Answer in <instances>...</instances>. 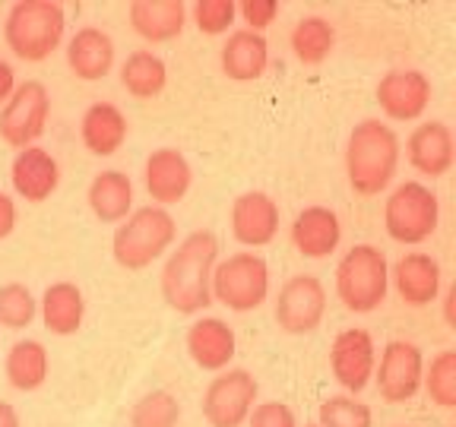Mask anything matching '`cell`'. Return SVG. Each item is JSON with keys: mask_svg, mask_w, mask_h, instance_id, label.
Returning <instances> with one entry per match:
<instances>
[{"mask_svg": "<svg viewBox=\"0 0 456 427\" xmlns=\"http://www.w3.org/2000/svg\"><path fill=\"white\" fill-rule=\"evenodd\" d=\"M248 427H298V421L285 402H260L248 415Z\"/></svg>", "mask_w": 456, "mask_h": 427, "instance_id": "35", "label": "cell"}, {"mask_svg": "<svg viewBox=\"0 0 456 427\" xmlns=\"http://www.w3.org/2000/svg\"><path fill=\"white\" fill-rule=\"evenodd\" d=\"M232 235L244 247H266L279 235V203L264 190H248L235 197Z\"/></svg>", "mask_w": 456, "mask_h": 427, "instance_id": "14", "label": "cell"}, {"mask_svg": "<svg viewBox=\"0 0 456 427\" xmlns=\"http://www.w3.org/2000/svg\"><path fill=\"white\" fill-rule=\"evenodd\" d=\"M431 101V79L421 70H390L378 83V105L390 121H419Z\"/></svg>", "mask_w": 456, "mask_h": 427, "instance_id": "13", "label": "cell"}, {"mask_svg": "<svg viewBox=\"0 0 456 427\" xmlns=\"http://www.w3.org/2000/svg\"><path fill=\"white\" fill-rule=\"evenodd\" d=\"M89 209L99 222H124L134 209V184L124 171H102L89 184Z\"/></svg>", "mask_w": 456, "mask_h": 427, "instance_id": "25", "label": "cell"}, {"mask_svg": "<svg viewBox=\"0 0 456 427\" xmlns=\"http://www.w3.org/2000/svg\"><path fill=\"white\" fill-rule=\"evenodd\" d=\"M437 222H441V203H437L435 190H428L419 181L399 184L384 203L387 235L406 247L425 244L437 231Z\"/></svg>", "mask_w": 456, "mask_h": 427, "instance_id": "7", "label": "cell"}, {"mask_svg": "<svg viewBox=\"0 0 456 427\" xmlns=\"http://www.w3.org/2000/svg\"><path fill=\"white\" fill-rule=\"evenodd\" d=\"M305 427H317V424H305Z\"/></svg>", "mask_w": 456, "mask_h": 427, "instance_id": "41", "label": "cell"}, {"mask_svg": "<svg viewBox=\"0 0 456 427\" xmlns=\"http://www.w3.org/2000/svg\"><path fill=\"white\" fill-rule=\"evenodd\" d=\"M187 7L181 0H134L130 4V26L140 38L162 44L184 32Z\"/></svg>", "mask_w": 456, "mask_h": 427, "instance_id": "23", "label": "cell"}, {"mask_svg": "<svg viewBox=\"0 0 456 427\" xmlns=\"http://www.w3.org/2000/svg\"><path fill=\"white\" fill-rule=\"evenodd\" d=\"M187 351L200 370H225L238 351L235 333L219 317L197 320L187 329Z\"/></svg>", "mask_w": 456, "mask_h": 427, "instance_id": "20", "label": "cell"}, {"mask_svg": "<svg viewBox=\"0 0 456 427\" xmlns=\"http://www.w3.org/2000/svg\"><path fill=\"white\" fill-rule=\"evenodd\" d=\"M181 406L168 390H152L130 408V427H178Z\"/></svg>", "mask_w": 456, "mask_h": 427, "instance_id": "31", "label": "cell"}, {"mask_svg": "<svg viewBox=\"0 0 456 427\" xmlns=\"http://www.w3.org/2000/svg\"><path fill=\"white\" fill-rule=\"evenodd\" d=\"M421 377H425V355H421L419 345L406 339L387 342L384 355H380V367H374L380 399H387L393 406L409 402L421 390Z\"/></svg>", "mask_w": 456, "mask_h": 427, "instance_id": "11", "label": "cell"}, {"mask_svg": "<svg viewBox=\"0 0 456 427\" xmlns=\"http://www.w3.org/2000/svg\"><path fill=\"white\" fill-rule=\"evenodd\" d=\"M38 301L22 282L0 285V326L7 329H26L36 320Z\"/></svg>", "mask_w": 456, "mask_h": 427, "instance_id": "32", "label": "cell"}, {"mask_svg": "<svg viewBox=\"0 0 456 427\" xmlns=\"http://www.w3.org/2000/svg\"><path fill=\"white\" fill-rule=\"evenodd\" d=\"M121 83L134 99H156L168 85V67H165V60L159 54L140 48L134 54H127V60H124Z\"/></svg>", "mask_w": 456, "mask_h": 427, "instance_id": "28", "label": "cell"}, {"mask_svg": "<svg viewBox=\"0 0 456 427\" xmlns=\"http://www.w3.org/2000/svg\"><path fill=\"white\" fill-rule=\"evenodd\" d=\"M421 386L428 390L431 402L441 408H453L456 406V351L444 349L431 358V364L425 367V377Z\"/></svg>", "mask_w": 456, "mask_h": 427, "instance_id": "30", "label": "cell"}, {"mask_svg": "<svg viewBox=\"0 0 456 427\" xmlns=\"http://www.w3.org/2000/svg\"><path fill=\"white\" fill-rule=\"evenodd\" d=\"M374 367H378V351L368 329H342L330 349V370L336 383L349 392H362L374 377Z\"/></svg>", "mask_w": 456, "mask_h": 427, "instance_id": "12", "label": "cell"}, {"mask_svg": "<svg viewBox=\"0 0 456 427\" xmlns=\"http://www.w3.org/2000/svg\"><path fill=\"white\" fill-rule=\"evenodd\" d=\"M0 427H22L20 412H16L10 402H4V399H0Z\"/></svg>", "mask_w": 456, "mask_h": 427, "instance_id": "39", "label": "cell"}, {"mask_svg": "<svg viewBox=\"0 0 456 427\" xmlns=\"http://www.w3.org/2000/svg\"><path fill=\"white\" fill-rule=\"evenodd\" d=\"M238 16L248 22L250 32H260V36H264V28L276 22L279 4L276 0H241V4H238Z\"/></svg>", "mask_w": 456, "mask_h": 427, "instance_id": "36", "label": "cell"}, {"mask_svg": "<svg viewBox=\"0 0 456 427\" xmlns=\"http://www.w3.org/2000/svg\"><path fill=\"white\" fill-rule=\"evenodd\" d=\"M390 278L396 285V294L409 307H425L441 294V266L431 254H412L399 256L396 266L390 270Z\"/></svg>", "mask_w": 456, "mask_h": 427, "instance_id": "16", "label": "cell"}, {"mask_svg": "<svg viewBox=\"0 0 456 427\" xmlns=\"http://www.w3.org/2000/svg\"><path fill=\"white\" fill-rule=\"evenodd\" d=\"M67 64H70L73 77L86 79V83H95V79H105L114 67V42L108 32L95 26L77 28V36L67 44Z\"/></svg>", "mask_w": 456, "mask_h": 427, "instance_id": "21", "label": "cell"}, {"mask_svg": "<svg viewBox=\"0 0 456 427\" xmlns=\"http://www.w3.org/2000/svg\"><path fill=\"white\" fill-rule=\"evenodd\" d=\"M399 165V136L384 121H358L346 146V174L358 197H378L390 187Z\"/></svg>", "mask_w": 456, "mask_h": 427, "instance_id": "2", "label": "cell"}, {"mask_svg": "<svg viewBox=\"0 0 456 427\" xmlns=\"http://www.w3.org/2000/svg\"><path fill=\"white\" fill-rule=\"evenodd\" d=\"M256 392L260 386L250 370L235 367L216 374L203 392V418L209 421V427H241L254 412Z\"/></svg>", "mask_w": 456, "mask_h": 427, "instance_id": "9", "label": "cell"}, {"mask_svg": "<svg viewBox=\"0 0 456 427\" xmlns=\"http://www.w3.org/2000/svg\"><path fill=\"white\" fill-rule=\"evenodd\" d=\"M16 89V73L7 60H0V105H7V99Z\"/></svg>", "mask_w": 456, "mask_h": 427, "instance_id": "38", "label": "cell"}, {"mask_svg": "<svg viewBox=\"0 0 456 427\" xmlns=\"http://www.w3.org/2000/svg\"><path fill=\"white\" fill-rule=\"evenodd\" d=\"M238 20L235 0H197L193 4V22L203 36H222Z\"/></svg>", "mask_w": 456, "mask_h": 427, "instance_id": "34", "label": "cell"}, {"mask_svg": "<svg viewBox=\"0 0 456 427\" xmlns=\"http://www.w3.org/2000/svg\"><path fill=\"white\" fill-rule=\"evenodd\" d=\"M79 136L93 156H114L127 140V117L111 101H95L86 108L83 121H79Z\"/></svg>", "mask_w": 456, "mask_h": 427, "instance_id": "24", "label": "cell"}, {"mask_svg": "<svg viewBox=\"0 0 456 427\" xmlns=\"http://www.w3.org/2000/svg\"><path fill=\"white\" fill-rule=\"evenodd\" d=\"M13 228H16V203L13 197L0 193V241L13 235Z\"/></svg>", "mask_w": 456, "mask_h": 427, "instance_id": "37", "label": "cell"}, {"mask_svg": "<svg viewBox=\"0 0 456 427\" xmlns=\"http://www.w3.org/2000/svg\"><path fill=\"white\" fill-rule=\"evenodd\" d=\"M323 313H327V288L317 276H292L279 288L276 323L282 333H314L323 323Z\"/></svg>", "mask_w": 456, "mask_h": 427, "instance_id": "10", "label": "cell"}, {"mask_svg": "<svg viewBox=\"0 0 456 427\" xmlns=\"http://www.w3.org/2000/svg\"><path fill=\"white\" fill-rule=\"evenodd\" d=\"M409 165L425 178H444L456 162L453 130L441 121H425L412 130L406 142Z\"/></svg>", "mask_w": 456, "mask_h": 427, "instance_id": "15", "label": "cell"}, {"mask_svg": "<svg viewBox=\"0 0 456 427\" xmlns=\"http://www.w3.org/2000/svg\"><path fill=\"white\" fill-rule=\"evenodd\" d=\"M219 263V241L213 231H191L162 266V298L171 310L200 313L213 304L209 278Z\"/></svg>", "mask_w": 456, "mask_h": 427, "instance_id": "1", "label": "cell"}, {"mask_svg": "<svg viewBox=\"0 0 456 427\" xmlns=\"http://www.w3.org/2000/svg\"><path fill=\"white\" fill-rule=\"evenodd\" d=\"M209 294L235 313L254 310L270 294V266L254 250H238L228 260L216 263L213 278H209Z\"/></svg>", "mask_w": 456, "mask_h": 427, "instance_id": "6", "label": "cell"}, {"mask_svg": "<svg viewBox=\"0 0 456 427\" xmlns=\"http://www.w3.org/2000/svg\"><path fill=\"white\" fill-rule=\"evenodd\" d=\"M390 288V263L374 244H355L336 266V294L352 313L378 310Z\"/></svg>", "mask_w": 456, "mask_h": 427, "instance_id": "5", "label": "cell"}, {"mask_svg": "<svg viewBox=\"0 0 456 427\" xmlns=\"http://www.w3.org/2000/svg\"><path fill=\"white\" fill-rule=\"evenodd\" d=\"M193 184V171L191 162L184 158V152L171 149H156L146 158V190L156 199L159 206H171V203H181L187 197Z\"/></svg>", "mask_w": 456, "mask_h": 427, "instance_id": "17", "label": "cell"}, {"mask_svg": "<svg viewBox=\"0 0 456 427\" xmlns=\"http://www.w3.org/2000/svg\"><path fill=\"white\" fill-rule=\"evenodd\" d=\"M10 181H13V190L22 199L45 203L57 190V184H61V168H57L54 156L48 149L28 146V149L16 152L13 168H10Z\"/></svg>", "mask_w": 456, "mask_h": 427, "instance_id": "18", "label": "cell"}, {"mask_svg": "<svg viewBox=\"0 0 456 427\" xmlns=\"http://www.w3.org/2000/svg\"><path fill=\"white\" fill-rule=\"evenodd\" d=\"M333 44H336V32L330 26V20H323V16H305V20L295 22L292 51L301 64H311V67L323 64L330 57V51H333Z\"/></svg>", "mask_w": 456, "mask_h": 427, "instance_id": "29", "label": "cell"}, {"mask_svg": "<svg viewBox=\"0 0 456 427\" xmlns=\"http://www.w3.org/2000/svg\"><path fill=\"white\" fill-rule=\"evenodd\" d=\"M4 370H7V380L13 390L20 392L42 390L45 380H48V349L36 339L16 342L13 349L7 351Z\"/></svg>", "mask_w": 456, "mask_h": 427, "instance_id": "27", "label": "cell"}, {"mask_svg": "<svg viewBox=\"0 0 456 427\" xmlns=\"http://www.w3.org/2000/svg\"><path fill=\"white\" fill-rule=\"evenodd\" d=\"M374 415L364 402L349 396H330L317 412V427H370Z\"/></svg>", "mask_w": 456, "mask_h": 427, "instance_id": "33", "label": "cell"}, {"mask_svg": "<svg viewBox=\"0 0 456 427\" xmlns=\"http://www.w3.org/2000/svg\"><path fill=\"white\" fill-rule=\"evenodd\" d=\"M51 117V95L45 83L26 79L13 89L7 105L0 108V140L16 149H28L45 133Z\"/></svg>", "mask_w": 456, "mask_h": 427, "instance_id": "8", "label": "cell"}, {"mask_svg": "<svg viewBox=\"0 0 456 427\" xmlns=\"http://www.w3.org/2000/svg\"><path fill=\"white\" fill-rule=\"evenodd\" d=\"M67 32L64 7L54 0H16L7 10L4 38L20 60L42 64L61 48Z\"/></svg>", "mask_w": 456, "mask_h": 427, "instance_id": "3", "label": "cell"}, {"mask_svg": "<svg viewBox=\"0 0 456 427\" xmlns=\"http://www.w3.org/2000/svg\"><path fill=\"white\" fill-rule=\"evenodd\" d=\"M86 317V298L73 282H54L42 294V320L48 333L73 335L79 333Z\"/></svg>", "mask_w": 456, "mask_h": 427, "instance_id": "26", "label": "cell"}, {"mask_svg": "<svg viewBox=\"0 0 456 427\" xmlns=\"http://www.w3.org/2000/svg\"><path fill=\"white\" fill-rule=\"evenodd\" d=\"M175 238H178V225H175L168 209L142 206L118 225L111 238V254L121 270L140 272L156 263L159 256L175 244Z\"/></svg>", "mask_w": 456, "mask_h": 427, "instance_id": "4", "label": "cell"}, {"mask_svg": "<svg viewBox=\"0 0 456 427\" xmlns=\"http://www.w3.org/2000/svg\"><path fill=\"white\" fill-rule=\"evenodd\" d=\"M342 241L339 215L330 206H307L292 222V244L307 260H323Z\"/></svg>", "mask_w": 456, "mask_h": 427, "instance_id": "19", "label": "cell"}, {"mask_svg": "<svg viewBox=\"0 0 456 427\" xmlns=\"http://www.w3.org/2000/svg\"><path fill=\"white\" fill-rule=\"evenodd\" d=\"M453 307H456V285H453V288H447V294H444V320H447L450 329H456V313H453Z\"/></svg>", "mask_w": 456, "mask_h": 427, "instance_id": "40", "label": "cell"}, {"mask_svg": "<svg viewBox=\"0 0 456 427\" xmlns=\"http://www.w3.org/2000/svg\"><path fill=\"white\" fill-rule=\"evenodd\" d=\"M270 67V42L260 32L238 28L222 44V73L235 83H250L260 79Z\"/></svg>", "mask_w": 456, "mask_h": 427, "instance_id": "22", "label": "cell"}]
</instances>
